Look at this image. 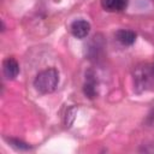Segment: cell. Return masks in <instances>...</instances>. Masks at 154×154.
Instances as JSON below:
<instances>
[{"mask_svg": "<svg viewBox=\"0 0 154 154\" xmlns=\"http://www.w3.org/2000/svg\"><path fill=\"white\" fill-rule=\"evenodd\" d=\"M2 72L7 79H14L19 73V64L14 58H6L2 63Z\"/></svg>", "mask_w": 154, "mask_h": 154, "instance_id": "obj_4", "label": "cell"}, {"mask_svg": "<svg viewBox=\"0 0 154 154\" xmlns=\"http://www.w3.org/2000/svg\"><path fill=\"white\" fill-rule=\"evenodd\" d=\"M58 83H59V72L54 67H49L40 71L34 79L35 89L42 94L53 93L57 89Z\"/></svg>", "mask_w": 154, "mask_h": 154, "instance_id": "obj_1", "label": "cell"}, {"mask_svg": "<svg viewBox=\"0 0 154 154\" xmlns=\"http://www.w3.org/2000/svg\"><path fill=\"white\" fill-rule=\"evenodd\" d=\"M116 37L117 40L124 45V46H131L135 41H136V34L132 30H128V29H122L118 30L116 32Z\"/></svg>", "mask_w": 154, "mask_h": 154, "instance_id": "obj_6", "label": "cell"}, {"mask_svg": "<svg viewBox=\"0 0 154 154\" xmlns=\"http://www.w3.org/2000/svg\"><path fill=\"white\" fill-rule=\"evenodd\" d=\"M152 67H153V71H154V64H153V65H152Z\"/></svg>", "mask_w": 154, "mask_h": 154, "instance_id": "obj_10", "label": "cell"}, {"mask_svg": "<svg viewBox=\"0 0 154 154\" xmlns=\"http://www.w3.org/2000/svg\"><path fill=\"white\" fill-rule=\"evenodd\" d=\"M6 141H7L12 147H14V148L18 149V150H29V149H31V146L28 144L26 142H23L22 140L13 138V137H6Z\"/></svg>", "mask_w": 154, "mask_h": 154, "instance_id": "obj_8", "label": "cell"}, {"mask_svg": "<svg viewBox=\"0 0 154 154\" xmlns=\"http://www.w3.org/2000/svg\"><path fill=\"white\" fill-rule=\"evenodd\" d=\"M83 93L89 99H94L97 95V90H96V82L94 78H91L90 76L88 77V79L85 81L84 85H83Z\"/></svg>", "mask_w": 154, "mask_h": 154, "instance_id": "obj_7", "label": "cell"}, {"mask_svg": "<svg viewBox=\"0 0 154 154\" xmlns=\"http://www.w3.org/2000/svg\"><path fill=\"white\" fill-rule=\"evenodd\" d=\"M101 6L108 12H120L126 8L128 0H101Z\"/></svg>", "mask_w": 154, "mask_h": 154, "instance_id": "obj_5", "label": "cell"}, {"mask_svg": "<svg viewBox=\"0 0 154 154\" xmlns=\"http://www.w3.org/2000/svg\"><path fill=\"white\" fill-rule=\"evenodd\" d=\"M76 114H77V107L76 106H72L67 109L66 116H65V125L67 128H70L73 124V122L76 119Z\"/></svg>", "mask_w": 154, "mask_h": 154, "instance_id": "obj_9", "label": "cell"}, {"mask_svg": "<svg viewBox=\"0 0 154 154\" xmlns=\"http://www.w3.org/2000/svg\"><path fill=\"white\" fill-rule=\"evenodd\" d=\"M153 78H154V71L153 67L149 65L137 66L134 71V84L137 91H143L149 85Z\"/></svg>", "mask_w": 154, "mask_h": 154, "instance_id": "obj_2", "label": "cell"}, {"mask_svg": "<svg viewBox=\"0 0 154 154\" xmlns=\"http://www.w3.org/2000/svg\"><path fill=\"white\" fill-rule=\"evenodd\" d=\"M70 30L76 38H85L90 32V24L84 19H77L72 22Z\"/></svg>", "mask_w": 154, "mask_h": 154, "instance_id": "obj_3", "label": "cell"}]
</instances>
